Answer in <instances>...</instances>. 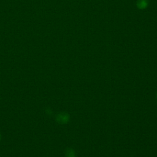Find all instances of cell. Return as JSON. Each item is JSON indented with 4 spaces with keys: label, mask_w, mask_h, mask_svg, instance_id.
Masks as SVG:
<instances>
[{
    "label": "cell",
    "mask_w": 157,
    "mask_h": 157,
    "mask_svg": "<svg viewBox=\"0 0 157 157\" xmlns=\"http://www.w3.org/2000/svg\"><path fill=\"white\" fill-rule=\"evenodd\" d=\"M139 5H140V8H144L146 5V2L145 0H143V1H142V0H141V1L139 2Z\"/></svg>",
    "instance_id": "3957f363"
},
{
    "label": "cell",
    "mask_w": 157,
    "mask_h": 157,
    "mask_svg": "<svg viewBox=\"0 0 157 157\" xmlns=\"http://www.w3.org/2000/svg\"><path fill=\"white\" fill-rule=\"evenodd\" d=\"M66 157H74V153L72 150H68L66 153Z\"/></svg>",
    "instance_id": "7a4b0ae2"
},
{
    "label": "cell",
    "mask_w": 157,
    "mask_h": 157,
    "mask_svg": "<svg viewBox=\"0 0 157 157\" xmlns=\"http://www.w3.org/2000/svg\"><path fill=\"white\" fill-rule=\"evenodd\" d=\"M0 139H1V134H0Z\"/></svg>",
    "instance_id": "277c9868"
},
{
    "label": "cell",
    "mask_w": 157,
    "mask_h": 157,
    "mask_svg": "<svg viewBox=\"0 0 157 157\" xmlns=\"http://www.w3.org/2000/svg\"><path fill=\"white\" fill-rule=\"evenodd\" d=\"M68 120V116L66 114H61L57 117V121L61 123H66Z\"/></svg>",
    "instance_id": "6da1fadb"
}]
</instances>
